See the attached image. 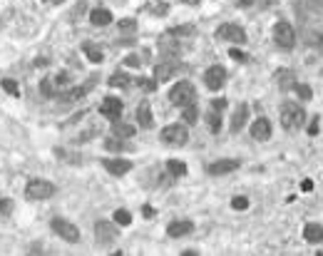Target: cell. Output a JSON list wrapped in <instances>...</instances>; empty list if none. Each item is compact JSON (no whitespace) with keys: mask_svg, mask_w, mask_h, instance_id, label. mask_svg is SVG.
Masks as SVG:
<instances>
[{"mask_svg":"<svg viewBox=\"0 0 323 256\" xmlns=\"http://www.w3.org/2000/svg\"><path fill=\"white\" fill-rule=\"evenodd\" d=\"M293 90H296V92H298V97H301V100H311V95H313V92H311V87H308V85H296V87H293Z\"/></svg>","mask_w":323,"mask_h":256,"instance_id":"obj_33","label":"cell"},{"mask_svg":"<svg viewBox=\"0 0 323 256\" xmlns=\"http://www.w3.org/2000/svg\"><path fill=\"white\" fill-rule=\"evenodd\" d=\"M303 239H306L308 244H321V241H323V226L316 224V221L306 224V229H303Z\"/></svg>","mask_w":323,"mask_h":256,"instance_id":"obj_17","label":"cell"},{"mask_svg":"<svg viewBox=\"0 0 323 256\" xmlns=\"http://www.w3.org/2000/svg\"><path fill=\"white\" fill-rule=\"evenodd\" d=\"M251 137L259 139V142H266L271 137V122L266 117H259L254 125H251Z\"/></svg>","mask_w":323,"mask_h":256,"instance_id":"obj_12","label":"cell"},{"mask_svg":"<svg viewBox=\"0 0 323 256\" xmlns=\"http://www.w3.org/2000/svg\"><path fill=\"white\" fill-rule=\"evenodd\" d=\"M182 3H187V5H194V3H197V0H182Z\"/></svg>","mask_w":323,"mask_h":256,"instance_id":"obj_46","label":"cell"},{"mask_svg":"<svg viewBox=\"0 0 323 256\" xmlns=\"http://www.w3.org/2000/svg\"><path fill=\"white\" fill-rule=\"evenodd\" d=\"M144 216H154V209H152V206H144Z\"/></svg>","mask_w":323,"mask_h":256,"instance_id":"obj_45","label":"cell"},{"mask_svg":"<svg viewBox=\"0 0 323 256\" xmlns=\"http://www.w3.org/2000/svg\"><path fill=\"white\" fill-rule=\"evenodd\" d=\"M107 149H112V152H119V149H124V144H122V139L117 142V137H112V139H107Z\"/></svg>","mask_w":323,"mask_h":256,"instance_id":"obj_36","label":"cell"},{"mask_svg":"<svg viewBox=\"0 0 323 256\" xmlns=\"http://www.w3.org/2000/svg\"><path fill=\"white\" fill-rule=\"evenodd\" d=\"M204 82H207V87H209V90H219V87L226 82V70H224L221 65L209 67V70H207V75H204Z\"/></svg>","mask_w":323,"mask_h":256,"instance_id":"obj_10","label":"cell"},{"mask_svg":"<svg viewBox=\"0 0 323 256\" xmlns=\"http://www.w3.org/2000/svg\"><path fill=\"white\" fill-rule=\"evenodd\" d=\"M179 70H184L182 63H174V60L159 63V65L154 67V82H167V80H172L174 75H179Z\"/></svg>","mask_w":323,"mask_h":256,"instance_id":"obj_8","label":"cell"},{"mask_svg":"<svg viewBox=\"0 0 323 256\" xmlns=\"http://www.w3.org/2000/svg\"><path fill=\"white\" fill-rule=\"evenodd\" d=\"M50 226H53V231L60 234L67 244H77V241H80V229H77L72 221H67V219H53Z\"/></svg>","mask_w":323,"mask_h":256,"instance_id":"obj_5","label":"cell"},{"mask_svg":"<svg viewBox=\"0 0 323 256\" xmlns=\"http://www.w3.org/2000/svg\"><path fill=\"white\" fill-rule=\"evenodd\" d=\"M82 53L90 58V63H102V58H105L102 50H100L97 45H92V43H85V45H82Z\"/></svg>","mask_w":323,"mask_h":256,"instance_id":"obj_23","label":"cell"},{"mask_svg":"<svg viewBox=\"0 0 323 256\" xmlns=\"http://www.w3.org/2000/svg\"><path fill=\"white\" fill-rule=\"evenodd\" d=\"M246 117H249V105H239V110L231 117V132H239L246 125Z\"/></svg>","mask_w":323,"mask_h":256,"instance_id":"obj_20","label":"cell"},{"mask_svg":"<svg viewBox=\"0 0 323 256\" xmlns=\"http://www.w3.org/2000/svg\"><path fill=\"white\" fill-rule=\"evenodd\" d=\"M0 211L10 214V211H13V201H10V199H3V201H0Z\"/></svg>","mask_w":323,"mask_h":256,"instance_id":"obj_39","label":"cell"},{"mask_svg":"<svg viewBox=\"0 0 323 256\" xmlns=\"http://www.w3.org/2000/svg\"><path fill=\"white\" fill-rule=\"evenodd\" d=\"M119 28H122V30H134V20H129V18H127V20H122V23H119Z\"/></svg>","mask_w":323,"mask_h":256,"instance_id":"obj_41","label":"cell"},{"mask_svg":"<svg viewBox=\"0 0 323 256\" xmlns=\"http://www.w3.org/2000/svg\"><path fill=\"white\" fill-rule=\"evenodd\" d=\"M169 100L177 105V107H187V105H194L197 102V87L187 80L177 82L172 90H169Z\"/></svg>","mask_w":323,"mask_h":256,"instance_id":"obj_1","label":"cell"},{"mask_svg":"<svg viewBox=\"0 0 323 256\" xmlns=\"http://www.w3.org/2000/svg\"><path fill=\"white\" fill-rule=\"evenodd\" d=\"M100 115H102V117H109V120H119V115H122V102H119L117 97H105V100L100 102Z\"/></svg>","mask_w":323,"mask_h":256,"instance_id":"obj_11","label":"cell"},{"mask_svg":"<svg viewBox=\"0 0 323 256\" xmlns=\"http://www.w3.org/2000/svg\"><path fill=\"white\" fill-rule=\"evenodd\" d=\"M142 82H144V90H149V92H152V90H157L154 80H142Z\"/></svg>","mask_w":323,"mask_h":256,"instance_id":"obj_43","label":"cell"},{"mask_svg":"<svg viewBox=\"0 0 323 256\" xmlns=\"http://www.w3.org/2000/svg\"><path fill=\"white\" fill-rule=\"evenodd\" d=\"M276 82H278L281 90H293L296 87V75L291 70H278L276 72Z\"/></svg>","mask_w":323,"mask_h":256,"instance_id":"obj_19","label":"cell"},{"mask_svg":"<svg viewBox=\"0 0 323 256\" xmlns=\"http://www.w3.org/2000/svg\"><path fill=\"white\" fill-rule=\"evenodd\" d=\"M207 125H209V129H212V132H219V127H221V112L212 110V112L207 115Z\"/></svg>","mask_w":323,"mask_h":256,"instance_id":"obj_27","label":"cell"},{"mask_svg":"<svg viewBox=\"0 0 323 256\" xmlns=\"http://www.w3.org/2000/svg\"><path fill=\"white\" fill-rule=\"evenodd\" d=\"M114 221H117L119 226H129V224H132V214H129L127 209H117V211H114Z\"/></svg>","mask_w":323,"mask_h":256,"instance_id":"obj_29","label":"cell"},{"mask_svg":"<svg viewBox=\"0 0 323 256\" xmlns=\"http://www.w3.org/2000/svg\"><path fill=\"white\" fill-rule=\"evenodd\" d=\"M132 82H134V80H129L124 72H114V75L109 77V85H112V87H129Z\"/></svg>","mask_w":323,"mask_h":256,"instance_id":"obj_25","label":"cell"},{"mask_svg":"<svg viewBox=\"0 0 323 256\" xmlns=\"http://www.w3.org/2000/svg\"><path fill=\"white\" fill-rule=\"evenodd\" d=\"M167 167H169L172 177H182V174L187 172V164H184V162H179V159H169V162H167Z\"/></svg>","mask_w":323,"mask_h":256,"instance_id":"obj_28","label":"cell"},{"mask_svg":"<svg viewBox=\"0 0 323 256\" xmlns=\"http://www.w3.org/2000/svg\"><path fill=\"white\" fill-rule=\"evenodd\" d=\"M273 40L281 50H291L293 43H296V33H293V25L291 23H278L273 28Z\"/></svg>","mask_w":323,"mask_h":256,"instance_id":"obj_6","label":"cell"},{"mask_svg":"<svg viewBox=\"0 0 323 256\" xmlns=\"http://www.w3.org/2000/svg\"><path fill=\"white\" fill-rule=\"evenodd\" d=\"M301 189H303V192H311V189H313V182H311V179H303Z\"/></svg>","mask_w":323,"mask_h":256,"instance_id":"obj_44","label":"cell"},{"mask_svg":"<svg viewBox=\"0 0 323 256\" xmlns=\"http://www.w3.org/2000/svg\"><path fill=\"white\" fill-rule=\"evenodd\" d=\"M212 110H216V112L226 110V100H224V97H219V100H212Z\"/></svg>","mask_w":323,"mask_h":256,"instance_id":"obj_38","label":"cell"},{"mask_svg":"<svg viewBox=\"0 0 323 256\" xmlns=\"http://www.w3.org/2000/svg\"><path fill=\"white\" fill-rule=\"evenodd\" d=\"M303 120H306L303 107H298L293 102H286L281 107V125H283V129H296V127H301Z\"/></svg>","mask_w":323,"mask_h":256,"instance_id":"obj_3","label":"cell"},{"mask_svg":"<svg viewBox=\"0 0 323 256\" xmlns=\"http://www.w3.org/2000/svg\"><path fill=\"white\" fill-rule=\"evenodd\" d=\"M134 127L132 125H124V122H114L112 125V134L114 137H119V139H129V137H134Z\"/></svg>","mask_w":323,"mask_h":256,"instance_id":"obj_21","label":"cell"},{"mask_svg":"<svg viewBox=\"0 0 323 256\" xmlns=\"http://www.w3.org/2000/svg\"><path fill=\"white\" fill-rule=\"evenodd\" d=\"M55 184L53 182H48V179H33L30 184H28V189H25V196L28 199H33V201H43V199H50V196H55Z\"/></svg>","mask_w":323,"mask_h":256,"instance_id":"obj_2","label":"cell"},{"mask_svg":"<svg viewBox=\"0 0 323 256\" xmlns=\"http://www.w3.org/2000/svg\"><path fill=\"white\" fill-rule=\"evenodd\" d=\"M216 38H219V40H231V43H246V33H244V28H239L236 23H224V25L216 30Z\"/></svg>","mask_w":323,"mask_h":256,"instance_id":"obj_9","label":"cell"},{"mask_svg":"<svg viewBox=\"0 0 323 256\" xmlns=\"http://www.w3.org/2000/svg\"><path fill=\"white\" fill-rule=\"evenodd\" d=\"M102 164H105V169H107L109 174H114V177H122V174H127V172L132 169V162H129V159H105Z\"/></svg>","mask_w":323,"mask_h":256,"instance_id":"obj_13","label":"cell"},{"mask_svg":"<svg viewBox=\"0 0 323 256\" xmlns=\"http://www.w3.org/2000/svg\"><path fill=\"white\" fill-rule=\"evenodd\" d=\"M229 55H231L234 60H246V55H244L239 48H231V50H229Z\"/></svg>","mask_w":323,"mask_h":256,"instance_id":"obj_40","label":"cell"},{"mask_svg":"<svg viewBox=\"0 0 323 256\" xmlns=\"http://www.w3.org/2000/svg\"><path fill=\"white\" fill-rule=\"evenodd\" d=\"M159 50H162V55H167V58H179L182 55V45L172 43V40H162Z\"/></svg>","mask_w":323,"mask_h":256,"instance_id":"obj_22","label":"cell"},{"mask_svg":"<svg viewBox=\"0 0 323 256\" xmlns=\"http://www.w3.org/2000/svg\"><path fill=\"white\" fill-rule=\"evenodd\" d=\"M3 90H5L8 95H13V97H20V87H18V85H15V80H10V77H8V80H3Z\"/></svg>","mask_w":323,"mask_h":256,"instance_id":"obj_31","label":"cell"},{"mask_svg":"<svg viewBox=\"0 0 323 256\" xmlns=\"http://www.w3.org/2000/svg\"><path fill=\"white\" fill-rule=\"evenodd\" d=\"M194 33H197V28H194V25H182V28H172V30H169V35H177V38L194 35Z\"/></svg>","mask_w":323,"mask_h":256,"instance_id":"obj_30","label":"cell"},{"mask_svg":"<svg viewBox=\"0 0 323 256\" xmlns=\"http://www.w3.org/2000/svg\"><path fill=\"white\" fill-rule=\"evenodd\" d=\"M231 206H234V209H246V206H249V199H246V196H234V199H231Z\"/></svg>","mask_w":323,"mask_h":256,"instance_id":"obj_35","label":"cell"},{"mask_svg":"<svg viewBox=\"0 0 323 256\" xmlns=\"http://www.w3.org/2000/svg\"><path fill=\"white\" fill-rule=\"evenodd\" d=\"M90 87H77V90H70V92H65V95H57L60 97V102H72V100H80L85 92H87Z\"/></svg>","mask_w":323,"mask_h":256,"instance_id":"obj_26","label":"cell"},{"mask_svg":"<svg viewBox=\"0 0 323 256\" xmlns=\"http://www.w3.org/2000/svg\"><path fill=\"white\" fill-rule=\"evenodd\" d=\"M187 139H189V132L184 125H169L162 129V142H167L172 147H182V144H187Z\"/></svg>","mask_w":323,"mask_h":256,"instance_id":"obj_4","label":"cell"},{"mask_svg":"<svg viewBox=\"0 0 323 256\" xmlns=\"http://www.w3.org/2000/svg\"><path fill=\"white\" fill-rule=\"evenodd\" d=\"M234 169H239L236 159H221V162H212L209 164V174H229Z\"/></svg>","mask_w":323,"mask_h":256,"instance_id":"obj_16","label":"cell"},{"mask_svg":"<svg viewBox=\"0 0 323 256\" xmlns=\"http://www.w3.org/2000/svg\"><path fill=\"white\" fill-rule=\"evenodd\" d=\"M95 236H97V244L109 246V244L117 239V221H105V219H100V221L95 224Z\"/></svg>","mask_w":323,"mask_h":256,"instance_id":"obj_7","label":"cell"},{"mask_svg":"<svg viewBox=\"0 0 323 256\" xmlns=\"http://www.w3.org/2000/svg\"><path fill=\"white\" fill-rule=\"evenodd\" d=\"M308 134H318V117L308 125Z\"/></svg>","mask_w":323,"mask_h":256,"instance_id":"obj_42","label":"cell"},{"mask_svg":"<svg viewBox=\"0 0 323 256\" xmlns=\"http://www.w3.org/2000/svg\"><path fill=\"white\" fill-rule=\"evenodd\" d=\"M308 45L311 48H318V50H323V35H308Z\"/></svg>","mask_w":323,"mask_h":256,"instance_id":"obj_34","label":"cell"},{"mask_svg":"<svg viewBox=\"0 0 323 256\" xmlns=\"http://www.w3.org/2000/svg\"><path fill=\"white\" fill-rule=\"evenodd\" d=\"M90 23H92V25H97V28H105V25H109V23H112V13H109V10H105V8H97V10H92V13H90Z\"/></svg>","mask_w":323,"mask_h":256,"instance_id":"obj_18","label":"cell"},{"mask_svg":"<svg viewBox=\"0 0 323 256\" xmlns=\"http://www.w3.org/2000/svg\"><path fill=\"white\" fill-rule=\"evenodd\" d=\"M124 65H129V67H142V58H139V55H129V58L124 60Z\"/></svg>","mask_w":323,"mask_h":256,"instance_id":"obj_37","label":"cell"},{"mask_svg":"<svg viewBox=\"0 0 323 256\" xmlns=\"http://www.w3.org/2000/svg\"><path fill=\"white\" fill-rule=\"evenodd\" d=\"M40 92H43L45 97H55V95H60V87L55 85V80H50V77H48V80H43V82H40Z\"/></svg>","mask_w":323,"mask_h":256,"instance_id":"obj_24","label":"cell"},{"mask_svg":"<svg viewBox=\"0 0 323 256\" xmlns=\"http://www.w3.org/2000/svg\"><path fill=\"white\" fill-rule=\"evenodd\" d=\"M197 117H199V115H197V107H194V105H187V107H184V122L192 125V122H197Z\"/></svg>","mask_w":323,"mask_h":256,"instance_id":"obj_32","label":"cell"},{"mask_svg":"<svg viewBox=\"0 0 323 256\" xmlns=\"http://www.w3.org/2000/svg\"><path fill=\"white\" fill-rule=\"evenodd\" d=\"M137 122H139V127H142V129H152L154 117H152V107H149L147 102H142V105L137 107Z\"/></svg>","mask_w":323,"mask_h":256,"instance_id":"obj_15","label":"cell"},{"mask_svg":"<svg viewBox=\"0 0 323 256\" xmlns=\"http://www.w3.org/2000/svg\"><path fill=\"white\" fill-rule=\"evenodd\" d=\"M194 231V224L192 221H172L169 226H167V234L172 236V239H179V236H187V234H192Z\"/></svg>","mask_w":323,"mask_h":256,"instance_id":"obj_14","label":"cell"}]
</instances>
